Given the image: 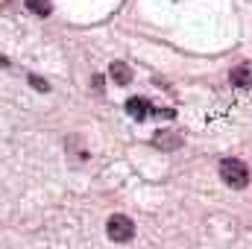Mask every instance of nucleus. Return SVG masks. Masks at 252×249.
I'll return each mask as SVG.
<instances>
[{
	"mask_svg": "<svg viewBox=\"0 0 252 249\" xmlns=\"http://www.w3.org/2000/svg\"><path fill=\"white\" fill-rule=\"evenodd\" d=\"M217 173H220V179H223L226 185L235 187V190H241V187L250 185V167H247L241 158H223L220 167H217Z\"/></svg>",
	"mask_w": 252,
	"mask_h": 249,
	"instance_id": "f257e3e1",
	"label": "nucleus"
},
{
	"mask_svg": "<svg viewBox=\"0 0 252 249\" xmlns=\"http://www.w3.org/2000/svg\"><path fill=\"white\" fill-rule=\"evenodd\" d=\"M106 235L115 241V244H129L135 238V223L126 217V214H112L106 220Z\"/></svg>",
	"mask_w": 252,
	"mask_h": 249,
	"instance_id": "f03ea898",
	"label": "nucleus"
},
{
	"mask_svg": "<svg viewBox=\"0 0 252 249\" xmlns=\"http://www.w3.org/2000/svg\"><path fill=\"white\" fill-rule=\"evenodd\" d=\"M182 132H173V129H161V132H156V138H153V144L158 147V150H179L182 147Z\"/></svg>",
	"mask_w": 252,
	"mask_h": 249,
	"instance_id": "7ed1b4c3",
	"label": "nucleus"
},
{
	"mask_svg": "<svg viewBox=\"0 0 252 249\" xmlns=\"http://www.w3.org/2000/svg\"><path fill=\"white\" fill-rule=\"evenodd\" d=\"M126 115H129L132 121H147V118L153 115V106H150L144 97H132V100H126Z\"/></svg>",
	"mask_w": 252,
	"mask_h": 249,
	"instance_id": "20e7f679",
	"label": "nucleus"
},
{
	"mask_svg": "<svg viewBox=\"0 0 252 249\" xmlns=\"http://www.w3.org/2000/svg\"><path fill=\"white\" fill-rule=\"evenodd\" d=\"M109 76L118 82V85H126V82H132V67L126 62H112V67H109Z\"/></svg>",
	"mask_w": 252,
	"mask_h": 249,
	"instance_id": "39448f33",
	"label": "nucleus"
},
{
	"mask_svg": "<svg viewBox=\"0 0 252 249\" xmlns=\"http://www.w3.org/2000/svg\"><path fill=\"white\" fill-rule=\"evenodd\" d=\"M232 85H238V88H250L252 85V70L247 67V64L232 70Z\"/></svg>",
	"mask_w": 252,
	"mask_h": 249,
	"instance_id": "423d86ee",
	"label": "nucleus"
},
{
	"mask_svg": "<svg viewBox=\"0 0 252 249\" xmlns=\"http://www.w3.org/2000/svg\"><path fill=\"white\" fill-rule=\"evenodd\" d=\"M24 3H27V9H30L32 15H38V18H47V15H50V9H53V6H50V0H24Z\"/></svg>",
	"mask_w": 252,
	"mask_h": 249,
	"instance_id": "0eeeda50",
	"label": "nucleus"
},
{
	"mask_svg": "<svg viewBox=\"0 0 252 249\" xmlns=\"http://www.w3.org/2000/svg\"><path fill=\"white\" fill-rule=\"evenodd\" d=\"M30 85H32V88H38L41 94H47V91H50V85H47L41 76H30Z\"/></svg>",
	"mask_w": 252,
	"mask_h": 249,
	"instance_id": "6e6552de",
	"label": "nucleus"
},
{
	"mask_svg": "<svg viewBox=\"0 0 252 249\" xmlns=\"http://www.w3.org/2000/svg\"><path fill=\"white\" fill-rule=\"evenodd\" d=\"M94 91H103V76H94Z\"/></svg>",
	"mask_w": 252,
	"mask_h": 249,
	"instance_id": "1a4fd4ad",
	"label": "nucleus"
},
{
	"mask_svg": "<svg viewBox=\"0 0 252 249\" xmlns=\"http://www.w3.org/2000/svg\"><path fill=\"white\" fill-rule=\"evenodd\" d=\"M6 64H9V59H3V56H0V67H6Z\"/></svg>",
	"mask_w": 252,
	"mask_h": 249,
	"instance_id": "9d476101",
	"label": "nucleus"
}]
</instances>
